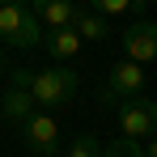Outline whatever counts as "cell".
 Instances as JSON below:
<instances>
[{
    "label": "cell",
    "mask_w": 157,
    "mask_h": 157,
    "mask_svg": "<svg viewBox=\"0 0 157 157\" xmlns=\"http://www.w3.org/2000/svg\"><path fill=\"white\" fill-rule=\"evenodd\" d=\"M68 157H106V144H98L94 136H77L68 144Z\"/></svg>",
    "instance_id": "cell-12"
},
{
    "label": "cell",
    "mask_w": 157,
    "mask_h": 157,
    "mask_svg": "<svg viewBox=\"0 0 157 157\" xmlns=\"http://www.w3.org/2000/svg\"><path fill=\"white\" fill-rule=\"evenodd\" d=\"M119 128L132 140H144V136H157V102L149 98H132V102L119 106Z\"/></svg>",
    "instance_id": "cell-3"
},
{
    "label": "cell",
    "mask_w": 157,
    "mask_h": 157,
    "mask_svg": "<svg viewBox=\"0 0 157 157\" xmlns=\"http://www.w3.org/2000/svg\"><path fill=\"white\" fill-rule=\"evenodd\" d=\"M77 72L72 68H47V72H13V85H21L34 94V102L43 110H64V106L77 98Z\"/></svg>",
    "instance_id": "cell-1"
},
{
    "label": "cell",
    "mask_w": 157,
    "mask_h": 157,
    "mask_svg": "<svg viewBox=\"0 0 157 157\" xmlns=\"http://www.w3.org/2000/svg\"><path fill=\"white\" fill-rule=\"evenodd\" d=\"M81 43H85V38L77 34V26H64V30H51V34H47V51H51L55 59H72V55L81 51Z\"/></svg>",
    "instance_id": "cell-9"
},
{
    "label": "cell",
    "mask_w": 157,
    "mask_h": 157,
    "mask_svg": "<svg viewBox=\"0 0 157 157\" xmlns=\"http://www.w3.org/2000/svg\"><path fill=\"white\" fill-rule=\"evenodd\" d=\"M106 157H149V153H144V144H140V140L119 136V140H110V144H106Z\"/></svg>",
    "instance_id": "cell-11"
},
{
    "label": "cell",
    "mask_w": 157,
    "mask_h": 157,
    "mask_svg": "<svg viewBox=\"0 0 157 157\" xmlns=\"http://www.w3.org/2000/svg\"><path fill=\"white\" fill-rule=\"evenodd\" d=\"M94 4V13H140L144 4L140 0H89Z\"/></svg>",
    "instance_id": "cell-13"
},
{
    "label": "cell",
    "mask_w": 157,
    "mask_h": 157,
    "mask_svg": "<svg viewBox=\"0 0 157 157\" xmlns=\"http://www.w3.org/2000/svg\"><path fill=\"white\" fill-rule=\"evenodd\" d=\"M34 13H38V21L51 30H64L77 21V4L72 0H34Z\"/></svg>",
    "instance_id": "cell-7"
},
{
    "label": "cell",
    "mask_w": 157,
    "mask_h": 157,
    "mask_svg": "<svg viewBox=\"0 0 157 157\" xmlns=\"http://www.w3.org/2000/svg\"><path fill=\"white\" fill-rule=\"evenodd\" d=\"M0 4H30V0H0Z\"/></svg>",
    "instance_id": "cell-15"
},
{
    "label": "cell",
    "mask_w": 157,
    "mask_h": 157,
    "mask_svg": "<svg viewBox=\"0 0 157 157\" xmlns=\"http://www.w3.org/2000/svg\"><path fill=\"white\" fill-rule=\"evenodd\" d=\"M77 34L85 38V43H98V38H106V21H102V13H77Z\"/></svg>",
    "instance_id": "cell-10"
},
{
    "label": "cell",
    "mask_w": 157,
    "mask_h": 157,
    "mask_svg": "<svg viewBox=\"0 0 157 157\" xmlns=\"http://www.w3.org/2000/svg\"><path fill=\"white\" fill-rule=\"evenodd\" d=\"M21 136H26V144L38 157H55V149H59V123L51 115H30L21 123Z\"/></svg>",
    "instance_id": "cell-5"
},
{
    "label": "cell",
    "mask_w": 157,
    "mask_h": 157,
    "mask_svg": "<svg viewBox=\"0 0 157 157\" xmlns=\"http://www.w3.org/2000/svg\"><path fill=\"white\" fill-rule=\"evenodd\" d=\"M123 51L132 64H153L157 59V21H136L123 34Z\"/></svg>",
    "instance_id": "cell-6"
},
{
    "label": "cell",
    "mask_w": 157,
    "mask_h": 157,
    "mask_svg": "<svg viewBox=\"0 0 157 157\" xmlns=\"http://www.w3.org/2000/svg\"><path fill=\"white\" fill-rule=\"evenodd\" d=\"M144 153H149V157H157V140H153V144H149V149H144Z\"/></svg>",
    "instance_id": "cell-14"
},
{
    "label": "cell",
    "mask_w": 157,
    "mask_h": 157,
    "mask_svg": "<svg viewBox=\"0 0 157 157\" xmlns=\"http://www.w3.org/2000/svg\"><path fill=\"white\" fill-rule=\"evenodd\" d=\"M140 89H144V72H140V64L123 59V64H115V68H110V77H106V89H102V98H106V102H115V98L132 102V98H140Z\"/></svg>",
    "instance_id": "cell-4"
},
{
    "label": "cell",
    "mask_w": 157,
    "mask_h": 157,
    "mask_svg": "<svg viewBox=\"0 0 157 157\" xmlns=\"http://www.w3.org/2000/svg\"><path fill=\"white\" fill-rule=\"evenodd\" d=\"M0 38L9 47H34L43 38V21L34 4H0Z\"/></svg>",
    "instance_id": "cell-2"
},
{
    "label": "cell",
    "mask_w": 157,
    "mask_h": 157,
    "mask_svg": "<svg viewBox=\"0 0 157 157\" xmlns=\"http://www.w3.org/2000/svg\"><path fill=\"white\" fill-rule=\"evenodd\" d=\"M34 94H30V89H21V85H9V94H4V98H0V115H4V119H13V123H26L30 115H34Z\"/></svg>",
    "instance_id": "cell-8"
}]
</instances>
